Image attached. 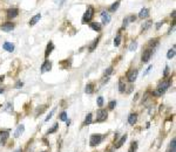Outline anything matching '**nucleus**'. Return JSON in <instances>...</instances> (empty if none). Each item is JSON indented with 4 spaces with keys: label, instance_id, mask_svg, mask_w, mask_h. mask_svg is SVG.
Segmentation results:
<instances>
[{
    "label": "nucleus",
    "instance_id": "2f4dec72",
    "mask_svg": "<svg viewBox=\"0 0 176 152\" xmlns=\"http://www.w3.org/2000/svg\"><path fill=\"white\" fill-rule=\"evenodd\" d=\"M97 105H99V107H102V105H103V97H102V96L97 97Z\"/></svg>",
    "mask_w": 176,
    "mask_h": 152
},
{
    "label": "nucleus",
    "instance_id": "0eeeda50",
    "mask_svg": "<svg viewBox=\"0 0 176 152\" xmlns=\"http://www.w3.org/2000/svg\"><path fill=\"white\" fill-rule=\"evenodd\" d=\"M0 28H1V31H4V32H12L14 29V23L13 22H5L0 26Z\"/></svg>",
    "mask_w": 176,
    "mask_h": 152
},
{
    "label": "nucleus",
    "instance_id": "cd10ccee",
    "mask_svg": "<svg viewBox=\"0 0 176 152\" xmlns=\"http://www.w3.org/2000/svg\"><path fill=\"white\" fill-rule=\"evenodd\" d=\"M157 45H159V39H152V40L149 41V46H150V47H153V49H154Z\"/></svg>",
    "mask_w": 176,
    "mask_h": 152
},
{
    "label": "nucleus",
    "instance_id": "7ed1b4c3",
    "mask_svg": "<svg viewBox=\"0 0 176 152\" xmlns=\"http://www.w3.org/2000/svg\"><path fill=\"white\" fill-rule=\"evenodd\" d=\"M107 116H108V113H107L106 110H103V109H99V110L96 111V121H95V122H97V123L105 122V121L107 119Z\"/></svg>",
    "mask_w": 176,
    "mask_h": 152
},
{
    "label": "nucleus",
    "instance_id": "a18cd8bd",
    "mask_svg": "<svg viewBox=\"0 0 176 152\" xmlns=\"http://www.w3.org/2000/svg\"><path fill=\"white\" fill-rule=\"evenodd\" d=\"M108 80H109L108 77H105V79H103V81H102V83H106V82H108Z\"/></svg>",
    "mask_w": 176,
    "mask_h": 152
},
{
    "label": "nucleus",
    "instance_id": "aec40b11",
    "mask_svg": "<svg viewBox=\"0 0 176 152\" xmlns=\"http://www.w3.org/2000/svg\"><path fill=\"white\" fill-rule=\"evenodd\" d=\"M85 91H86V94H92V93L94 91V84H93V83H88V84L86 85Z\"/></svg>",
    "mask_w": 176,
    "mask_h": 152
},
{
    "label": "nucleus",
    "instance_id": "dca6fc26",
    "mask_svg": "<svg viewBox=\"0 0 176 152\" xmlns=\"http://www.w3.org/2000/svg\"><path fill=\"white\" fill-rule=\"evenodd\" d=\"M3 48L5 49V50H7V52H9V53H12L14 50V46L12 45L11 42H5L4 45H3Z\"/></svg>",
    "mask_w": 176,
    "mask_h": 152
},
{
    "label": "nucleus",
    "instance_id": "79ce46f5",
    "mask_svg": "<svg viewBox=\"0 0 176 152\" xmlns=\"http://www.w3.org/2000/svg\"><path fill=\"white\" fill-rule=\"evenodd\" d=\"M163 22H165V21H160V22L156 23V29H160V28H161V26L163 25Z\"/></svg>",
    "mask_w": 176,
    "mask_h": 152
},
{
    "label": "nucleus",
    "instance_id": "5701e85b",
    "mask_svg": "<svg viewBox=\"0 0 176 152\" xmlns=\"http://www.w3.org/2000/svg\"><path fill=\"white\" fill-rule=\"evenodd\" d=\"M92 117H93V115H92V113H88V115L86 116V119H85V122H83V125H89V124L92 123Z\"/></svg>",
    "mask_w": 176,
    "mask_h": 152
},
{
    "label": "nucleus",
    "instance_id": "9d476101",
    "mask_svg": "<svg viewBox=\"0 0 176 152\" xmlns=\"http://www.w3.org/2000/svg\"><path fill=\"white\" fill-rule=\"evenodd\" d=\"M53 49H54V43H53L52 41H49L48 45H47V48H46V52H45V56L48 57L49 54H51V53L53 52Z\"/></svg>",
    "mask_w": 176,
    "mask_h": 152
},
{
    "label": "nucleus",
    "instance_id": "6ab92c4d",
    "mask_svg": "<svg viewBox=\"0 0 176 152\" xmlns=\"http://www.w3.org/2000/svg\"><path fill=\"white\" fill-rule=\"evenodd\" d=\"M91 28L96 31V32H100L101 31V25H100L99 22H91Z\"/></svg>",
    "mask_w": 176,
    "mask_h": 152
},
{
    "label": "nucleus",
    "instance_id": "f257e3e1",
    "mask_svg": "<svg viewBox=\"0 0 176 152\" xmlns=\"http://www.w3.org/2000/svg\"><path fill=\"white\" fill-rule=\"evenodd\" d=\"M94 17V8L93 6H88L87 11L85 12V14L82 17V23H87V22H89Z\"/></svg>",
    "mask_w": 176,
    "mask_h": 152
},
{
    "label": "nucleus",
    "instance_id": "473e14b6",
    "mask_svg": "<svg viewBox=\"0 0 176 152\" xmlns=\"http://www.w3.org/2000/svg\"><path fill=\"white\" fill-rule=\"evenodd\" d=\"M115 105H116V102H115V101H110V102L108 103V108H109V109H114Z\"/></svg>",
    "mask_w": 176,
    "mask_h": 152
},
{
    "label": "nucleus",
    "instance_id": "49530a36",
    "mask_svg": "<svg viewBox=\"0 0 176 152\" xmlns=\"http://www.w3.org/2000/svg\"><path fill=\"white\" fill-rule=\"evenodd\" d=\"M4 79H5V76H4V75H3V76H0V82H3Z\"/></svg>",
    "mask_w": 176,
    "mask_h": 152
},
{
    "label": "nucleus",
    "instance_id": "e433bc0d",
    "mask_svg": "<svg viewBox=\"0 0 176 152\" xmlns=\"http://www.w3.org/2000/svg\"><path fill=\"white\" fill-rule=\"evenodd\" d=\"M130 149H132V150H134V151H136V149H137V142H133V143H132Z\"/></svg>",
    "mask_w": 176,
    "mask_h": 152
},
{
    "label": "nucleus",
    "instance_id": "7c9ffc66",
    "mask_svg": "<svg viewBox=\"0 0 176 152\" xmlns=\"http://www.w3.org/2000/svg\"><path fill=\"white\" fill-rule=\"evenodd\" d=\"M136 47H137V42H136V41H133V42L130 43V46H129V50H132V52H133V50L136 49Z\"/></svg>",
    "mask_w": 176,
    "mask_h": 152
},
{
    "label": "nucleus",
    "instance_id": "39448f33",
    "mask_svg": "<svg viewBox=\"0 0 176 152\" xmlns=\"http://www.w3.org/2000/svg\"><path fill=\"white\" fill-rule=\"evenodd\" d=\"M154 54V49H146L144 52L142 53V56H141V61H142V63H147L149 60H150V57H152V55Z\"/></svg>",
    "mask_w": 176,
    "mask_h": 152
},
{
    "label": "nucleus",
    "instance_id": "603ef678",
    "mask_svg": "<svg viewBox=\"0 0 176 152\" xmlns=\"http://www.w3.org/2000/svg\"><path fill=\"white\" fill-rule=\"evenodd\" d=\"M41 152H47V151H41Z\"/></svg>",
    "mask_w": 176,
    "mask_h": 152
},
{
    "label": "nucleus",
    "instance_id": "de8ad7c7",
    "mask_svg": "<svg viewBox=\"0 0 176 152\" xmlns=\"http://www.w3.org/2000/svg\"><path fill=\"white\" fill-rule=\"evenodd\" d=\"M14 152H24V151H22V149H18V150H15Z\"/></svg>",
    "mask_w": 176,
    "mask_h": 152
},
{
    "label": "nucleus",
    "instance_id": "bb28decb",
    "mask_svg": "<svg viewBox=\"0 0 176 152\" xmlns=\"http://www.w3.org/2000/svg\"><path fill=\"white\" fill-rule=\"evenodd\" d=\"M119 6H120V3L116 1V3H114V4H113V5L109 7V11H110V12H115V11L119 8Z\"/></svg>",
    "mask_w": 176,
    "mask_h": 152
},
{
    "label": "nucleus",
    "instance_id": "ddd939ff",
    "mask_svg": "<svg viewBox=\"0 0 176 152\" xmlns=\"http://www.w3.org/2000/svg\"><path fill=\"white\" fill-rule=\"evenodd\" d=\"M148 17H149V9H148V8H142V9L140 11V13H139V18L146 19V18H148Z\"/></svg>",
    "mask_w": 176,
    "mask_h": 152
},
{
    "label": "nucleus",
    "instance_id": "8fccbe9b",
    "mask_svg": "<svg viewBox=\"0 0 176 152\" xmlns=\"http://www.w3.org/2000/svg\"><path fill=\"white\" fill-rule=\"evenodd\" d=\"M4 91H5V89H0V94H3Z\"/></svg>",
    "mask_w": 176,
    "mask_h": 152
},
{
    "label": "nucleus",
    "instance_id": "c9c22d12",
    "mask_svg": "<svg viewBox=\"0 0 176 152\" xmlns=\"http://www.w3.org/2000/svg\"><path fill=\"white\" fill-rule=\"evenodd\" d=\"M24 85V83L21 82V81H18L17 82V84H15V89H20V88Z\"/></svg>",
    "mask_w": 176,
    "mask_h": 152
},
{
    "label": "nucleus",
    "instance_id": "b1692460",
    "mask_svg": "<svg viewBox=\"0 0 176 152\" xmlns=\"http://www.w3.org/2000/svg\"><path fill=\"white\" fill-rule=\"evenodd\" d=\"M153 25V21H146L143 25H142V32H146L150 26Z\"/></svg>",
    "mask_w": 176,
    "mask_h": 152
},
{
    "label": "nucleus",
    "instance_id": "a19ab883",
    "mask_svg": "<svg viewBox=\"0 0 176 152\" xmlns=\"http://www.w3.org/2000/svg\"><path fill=\"white\" fill-rule=\"evenodd\" d=\"M135 20H136V17H135V15H132V17L128 18V21H129V22H134Z\"/></svg>",
    "mask_w": 176,
    "mask_h": 152
},
{
    "label": "nucleus",
    "instance_id": "412c9836",
    "mask_svg": "<svg viewBox=\"0 0 176 152\" xmlns=\"http://www.w3.org/2000/svg\"><path fill=\"white\" fill-rule=\"evenodd\" d=\"M99 41H100V36H99V37H96V39L93 41V43L89 46V52H93V50L96 48V46L99 45Z\"/></svg>",
    "mask_w": 176,
    "mask_h": 152
},
{
    "label": "nucleus",
    "instance_id": "2eb2a0df",
    "mask_svg": "<svg viewBox=\"0 0 176 152\" xmlns=\"http://www.w3.org/2000/svg\"><path fill=\"white\" fill-rule=\"evenodd\" d=\"M24 131H25V126L21 124V125H19L18 126V129L15 130V132H14V137L15 138H18V137H20L22 133H24Z\"/></svg>",
    "mask_w": 176,
    "mask_h": 152
},
{
    "label": "nucleus",
    "instance_id": "20e7f679",
    "mask_svg": "<svg viewBox=\"0 0 176 152\" xmlns=\"http://www.w3.org/2000/svg\"><path fill=\"white\" fill-rule=\"evenodd\" d=\"M102 139H103L102 135H92L91 139H89V144H91V146H96L102 142Z\"/></svg>",
    "mask_w": 176,
    "mask_h": 152
},
{
    "label": "nucleus",
    "instance_id": "f3484780",
    "mask_svg": "<svg viewBox=\"0 0 176 152\" xmlns=\"http://www.w3.org/2000/svg\"><path fill=\"white\" fill-rule=\"evenodd\" d=\"M41 19V14L39 13V14H36V15H34L31 20H30V26H34V25L38 22V21H39Z\"/></svg>",
    "mask_w": 176,
    "mask_h": 152
},
{
    "label": "nucleus",
    "instance_id": "c85d7f7f",
    "mask_svg": "<svg viewBox=\"0 0 176 152\" xmlns=\"http://www.w3.org/2000/svg\"><path fill=\"white\" fill-rule=\"evenodd\" d=\"M175 56V46L173 47V49H170L169 52H168V54H167V57L170 60V59H173Z\"/></svg>",
    "mask_w": 176,
    "mask_h": 152
},
{
    "label": "nucleus",
    "instance_id": "423d86ee",
    "mask_svg": "<svg viewBox=\"0 0 176 152\" xmlns=\"http://www.w3.org/2000/svg\"><path fill=\"white\" fill-rule=\"evenodd\" d=\"M137 75H139V70L137 69H130L127 73V79H128L129 82H134L137 79Z\"/></svg>",
    "mask_w": 176,
    "mask_h": 152
},
{
    "label": "nucleus",
    "instance_id": "37998d69",
    "mask_svg": "<svg viewBox=\"0 0 176 152\" xmlns=\"http://www.w3.org/2000/svg\"><path fill=\"white\" fill-rule=\"evenodd\" d=\"M129 23V21H128V18H126L124 20H123V27H127V25Z\"/></svg>",
    "mask_w": 176,
    "mask_h": 152
},
{
    "label": "nucleus",
    "instance_id": "09e8293b",
    "mask_svg": "<svg viewBox=\"0 0 176 152\" xmlns=\"http://www.w3.org/2000/svg\"><path fill=\"white\" fill-rule=\"evenodd\" d=\"M171 17L175 18V11H173V13H171Z\"/></svg>",
    "mask_w": 176,
    "mask_h": 152
},
{
    "label": "nucleus",
    "instance_id": "4468645a",
    "mask_svg": "<svg viewBox=\"0 0 176 152\" xmlns=\"http://www.w3.org/2000/svg\"><path fill=\"white\" fill-rule=\"evenodd\" d=\"M101 17H102V23H103V25L109 23V21H110V15L107 13V12H102V13H101Z\"/></svg>",
    "mask_w": 176,
    "mask_h": 152
},
{
    "label": "nucleus",
    "instance_id": "f704fd0d",
    "mask_svg": "<svg viewBox=\"0 0 176 152\" xmlns=\"http://www.w3.org/2000/svg\"><path fill=\"white\" fill-rule=\"evenodd\" d=\"M112 73H113V68H112V67H109V68H107V70L105 71V75H106L107 77H108V75H110Z\"/></svg>",
    "mask_w": 176,
    "mask_h": 152
},
{
    "label": "nucleus",
    "instance_id": "6e6552de",
    "mask_svg": "<svg viewBox=\"0 0 176 152\" xmlns=\"http://www.w3.org/2000/svg\"><path fill=\"white\" fill-rule=\"evenodd\" d=\"M19 14V9L18 8H9L7 11V18L8 19H14Z\"/></svg>",
    "mask_w": 176,
    "mask_h": 152
},
{
    "label": "nucleus",
    "instance_id": "ea45409f",
    "mask_svg": "<svg viewBox=\"0 0 176 152\" xmlns=\"http://www.w3.org/2000/svg\"><path fill=\"white\" fill-rule=\"evenodd\" d=\"M168 73H169V67L167 66V67H166V69H165V71H163V76H165V77H166V76L168 75Z\"/></svg>",
    "mask_w": 176,
    "mask_h": 152
},
{
    "label": "nucleus",
    "instance_id": "1a4fd4ad",
    "mask_svg": "<svg viewBox=\"0 0 176 152\" xmlns=\"http://www.w3.org/2000/svg\"><path fill=\"white\" fill-rule=\"evenodd\" d=\"M52 69V63L49 62L48 60H46L44 63H42V66H41V73H46V71H49Z\"/></svg>",
    "mask_w": 176,
    "mask_h": 152
},
{
    "label": "nucleus",
    "instance_id": "a878e982",
    "mask_svg": "<svg viewBox=\"0 0 176 152\" xmlns=\"http://www.w3.org/2000/svg\"><path fill=\"white\" fill-rule=\"evenodd\" d=\"M120 43H121V34L119 33V34L116 35V37L114 39V46H115V47H119Z\"/></svg>",
    "mask_w": 176,
    "mask_h": 152
},
{
    "label": "nucleus",
    "instance_id": "4be33fe9",
    "mask_svg": "<svg viewBox=\"0 0 176 152\" xmlns=\"http://www.w3.org/2000/svg\"><path fill=\"white\" fill-rule=\"evenodd\" d=\"M176 150V139L173 138L171 142H170V147H169V152H175Z\"/></svg>",
    "mask_w": 176,
    "mask_h": 152
},
{
    "label": "nucleus",
    "instance_id": "393cba45",
    "mask_svg": "<svg viewBox=\"0 0 176 152\" xmlns=\"http://www.w3.org/2000/svg\"><path fill=\"white\" fill-rule=\"evenodd\" d=\"M59 129V125H58V123H55L51 129H49L48 131H47V135H51V133H54V132H56V130Z\"/></svg>",
    "mask_w": 176,
    "mask_h": 152
},
{
    "label": "nucleus",
    "instance_id": "c756f323",
    "mask_svg": "<svg viewBox=\"0 0 176 152\" xmlns=\"http://www.w3.org/2000/svg\"><path fill=\"white\" fill-rule=\"evenodd\" d=\"M60 121H62V122H66L67 121V112L66 111H62L60 113Z\"/></svg>",
    "mask_w": 176,
    "mask_h": 152
},
{
    "label": "nucleus",
    "instance_id": "9b49d317",
    "mask_svg": "<svg viewBox=\"0 0 176 152\" xmlns=\"http://www.w3.org/2000/svg\"><path fill=\"white\" fill-rule=\"evenodd\" d=\"M127 137H128L127 135H123V136H122V137L119 139V141H118V143L115 144V149H120V147H121L123 144H124V142L127 141Z\"/></svg>",
    "mask_w": 176,
    "mask_h": 152
},
{
    "label": "nucleus",
    "instance_id": "3c124183",
    "mask_svg": "<svg viewBox=\"0 0 176 152\" xmlns=\"http://www.w3.org/2000/svg\"><path fill=\"white\" fill-rule=\"evenodd\" d=\"M128 152H135V151H134V150H132V149H129V150H128Z\"/></svg>",
    "mask_w": 176,
    "mask_h": 152
},
{
    "label": "nucleus",
    "instance_id": "f8f14e48",
    "mask_svg": "<svg viewBox=\"0 0 176 152\" xmlns=\"http://www.w3.org/2000/svg\"><path fill=\"white\" fill-rule=\"evenodd\" d=\"M137 122V113H130L128 116V123L130 125H134Z\"/></svg>",
    "mask_w": 176,
    "mask_h": 152
},
{
    "label": "nucleus",
    "instance_id": "72a5a7b5",
    "mask_svg": "<svg viewBox=\"0 0 176 152\" xmlns=\"http://www.w3.org/2000/svg\"><path fill=\"white\" fill-rule=\"evenodd\" d=\"M5 110L6 111H12V110H13V104H12V103H7Z\"/></svg>",
    "mask_w": 176,
    "mask_h": 152
},
{
    "label": "nucleus",
    "instance_id": "f03ea898",
    "mask_svg": "<svg viewBox=\"0 0 176 152\" xmlns=\"http://www.w3.org/2000/svg\"><path fill=\"white\" fill-rule=\"evenodd\" d=\"M170 83H171L170 80H163V81L160 82V84L157 85V89H156V90L162 95L163 93H166V90L170 87Z\"/></svg>",
    "mask_w": 176,
    "mask_h": 152
},
{
    "label": "nucleus",
    "instance_id": "4c0bfd02",
    "mask_svg": "<svg viewBox=\"0 0 176 152\" xmlns=\"http://www.w3.org/2000/svg\"><path fill=\"white\" fill-rule=\"evenodd\" d=\"M53 113H54V110H52L51 112H49V115L46 117V119H45V121L47 122V121H49V119H51V118H52V116H53Z\"/></svg>",
    "mask_w": 176,
    "mask_h": 152
},
{
    "label": "nucleus",
    "instance_id": "58836bf2",
    "mask_svg": "<svg viewBox=\"0 0 176 152\" xmlns=\"http://www.w3.org/2000/svg\"><path fill=\"white\" fill-rule=\"evenodd\" d=\"M54 3H55V4H58L59 6H62V4L65 3V0H54Z\"/></svg>",
    "mask_w": 176,
    "mask_h": 152
},
{
    "label": "nucleus",
    "instance_id": "c03bdc74",
    "mask_svg": "<svg viewBox=\"0 0 176 152\" xmlns=\"http://www.w3.org/2000/svg\"><path fill=\"white\" fill-rule=\"evenodd\" d=\"M152 69H153V66H149V67H148V69H147V70H146V73H144V74H143V75H147V74H148V73H149V71H150V70H152Z\"/></svg>",
    "mask_w": 176,
    "mask_h": 152
},
{
    "label": "nucleus",
    "instance_id": "a211bd4d",
    "mask_svg": "<svg viewBox=\"0 0 176 152\" xmlns=\"http://www.w3.org/2000/svg\"><path fill=\"white\" fill-rule=\"evenodd\" d=\"M119 91H120L121 94L126 91V83L123 82V80H122V79H120V80H119Z\"/></svg>",
    "mask_w": 176,
    "mask_h": 152
}]
</instances>
